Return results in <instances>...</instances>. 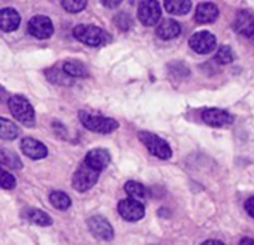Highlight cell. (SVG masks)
I'll return each mask as SVG.
<instances>
[{
    "mask_svg": "<svg viewBox=\"0 0 254 245\" xmlns=\"http://www.w3.org/2000/svg\"><path fill=\"white\" fill-rule=\"evenodd\" d=\"M202 120L211 127H226L233 122V117L223 109L208 108L202 112Z\"/></svg>",
    "mask_w": 254,
    "mask_h": 245,
    "instance_id": "10",
    "label": "cell"
},
{
    "mask_svg": "<svg viewBox=\"0 0 254 245\" xmlns=\"http://www.w3.org/2000/svg\"><path fill=\"white\" fill-rule=\"evenodd\" d=\"M245 211L248 212L250 217L254 218V196H251V197L245 202Z\"/></svg>",
    "mask_w": 254,
    "mask_h": 245,
    "instance_id": "29",
    "label": "cell"
},
{
    "mask_svg": "<svg viewBox=\"0 0 254 245\" xmlns=\"http://www.w3.org/2000/svg\"><path fill=\"white\" fill-rule=\"evenodd\" d=\"M20 130L17 127V124L8 118L0 117V138L6 139V141H14L18 136Z\"/></svg>",
    "mask_w": 254,
    "mask_h": 245,
    "instance_id": "19",
    "label": "cell"
},
{
    "mask_svg": "<svg viewBox=\"0 0 254 245\" xmlns=\"http://www.w3.org/2000/svg\"><path fill=\"white\" fill-rule=\"evenodd\" d=\"M79 120L85 129L91 132H97V133H111L118 129V122L114 118H108L102 115L79 112Z\"/></svg>",
    "mask_w": 254,
    "mask_h": 245,
    "instance_id": "2",
    "label": "cell"
},
{
    "mask_svg": "<svg viewBox=\"0 0 254 245\" xmlns=\"http://www.w3.org/2000/svg\"><path fill=\"white\" fill-rule=\"evenodd\" d=\"M138 18L144 26H156L162 18V8L156 0H145L138 8Z\"/></svg>",
    "mask_w": 254,
    "mask_h": 245,
    "instance_id": "6",
    "label": "cell"
},
{
    "mask_svg": "<svg viewBox=\"0 0 254 245\" xmlns=\"http://www.w3.org/2000/svg\"><path fill=\"white\" fill-rule=\"evenodd\" d=\"M99 180V172L90 169L88 166H85L84 163L76 169V172L73 174L72 178V185L76 191L82 193L90 190Z\"/></svg>",
    "mask_w": 254,
    "mask_h": 245,
    "instance_id": "5",
    "label": "cell"
},
{
    "mask_svg": "<svg viewBox=\"0 0 254 245\" xmlns=\"http://www.w3.org/2000/svg\"><path fill=\"white\" fill-rule=\"evenodd\" d=\"M180 33H181V26L175 20H165L157 27V36L165 41L175 39L177 36H180Z\"/></svg>",
    "mask_w": 254,
    "mask_h": 245,
    "instance_id": "17",
    "label": "cell"
},
{
    "mask_svg": "<svg viewBox=\"0 0 254 245\" xmlns=\"http://www.w3.org/2000/svg\"><path fill=\"white\" fill-rule=\"evenodd\" d=\"M50 202L56 209H60V211L67 209L70 206V203H72L70 197L63 191H51L50 193Z\"/></svg>",
    "mask_w": 254,
    "mask_h": 245,
    "instance_id": "23",
    "label": "cell"
},
{
    "mask_svg": "<svg viewBox=\"0 0 254 245\" xmlns=\"http://www.w3.org/2000/svg\"><path fill=\"white\" fill-rule=\"evenodd\" d=\"M11 114L14 115V118H17L20 122L26 126H33L35 124V109L32 106V103L23 97V96H11L8 100Z\"/></svg>",
    "mask_w": 254,
    "mask_h": 245,
    "instance_id": "3",
    "label": "cell"
},
{
    "mask_svg": "<svg viewBox=\"0 0 254 245\" xmlns=\"http://www.w3.org/2000/svg\"><path fill=\"white\" fill-rule=\"evenodd\" d=\"M103 5L108 6V8H115V6L120 5V2H103Z\"/></svg>",
    "mask_w": 254,
    "mask_h": 245,
    "instance_id": "32",
    "label": "cell"
},
{
    "mask_svg": "<svg viewBox=\"0 0 254 245\" xmlns=\"http://www.w3.org/2000/svg\"><path fill=\"white\" fill-rule=\"evenodd\" d=\"M233 29L251 42H254V17L250 12L241 11L236 20L233 21Z\"/></svg>",
    "mask_w": 254,
    "mask_h": 245,
    "instance_id": "13",
    "label": "cell"
},
{
    "mask_svg": "<svg viewBox=\"0 0 254 245\" xmlns=\"http://www.w3.org/2000/svg\"><path fill=\"white\" fill-rule=\"evenodd\" d=\"M21 151L29 159H33V160H41V159H45L48 156L47 147L33 138H26L21 141Z\"/></svg>",
    "mask_w": 254,
    "mask_h": 245,
    "instance_id": "14",
    "label": "cell"
},
{
    "mask_svg": "<svg viewBox=\"0 0 254 245\" xmlns=\"http://www.w3.org/2000/svg\"><path fill=\"white\" fill-rule=\"evenodd\" d=\"M239 245H254V239H253V238H244V239L239 242Z\"/></svg>",
    "mask_w": 254,
    "mask_h": 245,
    "instance_id": "31",
    "label": "cell"
},
{
    "mask_svg": "<svg viewBox=\"0 0 254 245\" xmlns=\"http://www.w3.org/2000/svg\"><path fill=\"white\" fill-rule=\"evenodd\" d=\"M138 138H139V141L148 148V151H150L154 157H159V159H162V160L171 159L172 150H171L169 144H168L165 139H162L160 136H157V135H154V133H151V132H144V130H142V132L138 133Z\"/></svg>",
    "mask_w": 254,
    "mask_h": 245,
    "instance_id": "4",
    "label": "cell"
},
{
    "mask_svg": "<svg viewBox=\"0 0 254 245\" xmlns=\"http://www.w3.org/2000/svg\"><path fill=\"white\" fill-rule=\"evenodd\" d=\"M48 79L54 84H59V85H70L72 84V78L67 76L63 70H59V69H51L48 70L47 73Z\"/></svg>",
    "mask_w": 254,
    "mask_h": 245,
    "instance_id": "24",
    "label": "cell"
},
{
    "mask_svg": "<svg viewBox=\"0 0 254 245\" xmlns=\"http://www.w3.org/2000/svg\"><path fill=\"white\" fill-rule=\"evenodd\" d=\"M63 72L70 78H85V76H88L87 67L81 61H76V60L66 61L63 64Z\"/></svg>",
    "mask_w": 254,
    "mask_h": 245,
    "instance_id": "20",
    "label": "cell"
},
{
    "mask_svg": "<svg viewBox=\"0 0 254 245\" xmlns=\"http://www.w3.org/2000/svg\"><path fill=\"white\" fill-rule=\"evenodd\" d=\"M17 185V181L14 178L12 174H9L6 169H3V166L0 165V187L6 188V190H12Z\"/></svg>",
    "mask_w": 254,
    "mask_h": 245,
    "instance_id": "25",
    "label": "cell"
},
{
    "mask_svg": "<svg viewBox=\"0 0 254 245\" xmlns=\"http://www.w3.org/2000/svg\"><path fill=\"white\" fill-rule=\"evenodd\" d=\"M215 60H217L218 63H223V64L232 63V60H233V54H232L230 47H227V45L220 47V48H218V51H217Z\"/></svg>",
    "mask_w": 254,
    "mask_h": 245,
    "instance_id": "28",
    "label": "cell"
},
{
    "mask_svg": "<svg viewBox=\"0 0 254 245\" xmlns=\"http://www.w3.org/2000/svg\"><path fill=\"white\" fill-rule=\"evenodd\" d=\"M165 8L169 14L184 15L190 11L191 2H189V0H168V2H165Z\"/></svg>",
    "mask_w": 254,
    "mask_h": 245,
    "instance_id": "21",
    "label": "cell"
},
{
    "mask_svg": "<svg viewBox=\"0 0 254 245\" xmlns=\"http://www.w3.org/2000/svg\"><path fill=\"white\" fill-rule=\"evenodd\" d=\"M124 190L126 193L130 196V199H135V200H144L150 196L148 190L141 184V183H136V181H127L126 185H124Z\"/></svg>",
    "mask_w": 254,
    "mask_h": 245,
    "instance_id": "18",
    "label": "cell"
},
{
    "mask_svg": "<svg viewBox=\"0 0 254 245\" xmlns=\"http://www.w3.org/2000/svg\"><path fill=\"white\" fill-rule=\"evenodd\" d=\"M88 224V229L91 232L93 236H96L97 239H102V241H111L114 238V230H112V226L109 224V221L100 215H94L91 218H88L87 221Z\"/></svg>",
    "mask_w": 254,
    "mask_h": 245,
    "instance_id": "11",
    "label": "cell"
},
{
    "mask_svg": "<svg viewBox=\"0 0 254 245\" xmlns=\"http://www.w3.org/2000/svg\"><path fill=\"white\" fill-rule=\"evenodd\" d=\"M118 212L127 221H138L145 215V206L135 199H123L118 202Z\"/></svg>",
    "mask_w": 254,
    "mask_h": 245,
    "instance_id": "7",
    "label": "cell"
},
{
    "mask_svg": "<svg viewBox=\"0 0 254 245\" xmlns=\"http://www.w3.org/2000/svg\"><path fill=\"white\" fill-rule=\"evenodd\" d=\"M114 23H115L117 27L121 29V30H129V29L132 27V24H133V20H132L130 15H127L126 12H121V14L115 15Z\"/></svg>",
    "mask_w": 254,
    "mask_h": 245,
    "instance_id": "27",
    "label": "cell"
},
{
    "mask_svg": "<svg viewBox=\"0 0 254 245\" xmlns=\"http://www.w3.org/2000/svg\"><path fill=\"white\" fill-rule=\"evenodd\" d=\"M29 32L32 36H35L38 39H48L54 33V26L48 17L36 15L29 21Z\"/></svg>",
    "mask_w": 254,
    "mask_h": 245,
    "instance_id": "9",
    "label": "cell"
},
{
    "mask_svg": "<svg viewBox=\"0 0 254 245\" xmlns=\"http://www.w3.org/2000/svg\"><path fill=\"white\" fill-rule=\"evenodd\" d=\"M202 245H226V244H223L221 241H215V239H208V241H205Z\"/></svg>",
    "mask_w": 254,
    "mask_h": 245,
    "instance_id": "30",
    "label": "cell"
},
{
    "mask_svg": "<svg viewBox=\"0 0 254 245\" xmlns=\"http://www.w3.org/2000/svg\"><path fill=\"white\" fill-rule=\"evenodd\" d=\"M24 217L29 221H32L33 224H38V226H50L53 223L51 217L47 212L41 211V209H27L24 212Z\"/></svg>",
    "mask_w": 254,
    "mask_h": 245,
    "instance_id": "22",
    "label": "cell"
},
{
    "mask_svg": "<svg viewBox=\"0 0 254 245\" xmlns=\"http://www.w3.org/2000/svg\"><path fill=\"white\" fill-rule=\"evenodd\" d=\"M190 48L194 51V53H199V54H209L215 50L217 47V39L212 33L209 32H197L194 33L190 41Z\"/></svg>",
    "mask_w": 254,
    "mask_h": 245,
    "instance_id": "8",
    "label": "cell"
},
{
    "mask_svg": "<svg viewBox=\"0 0 254 245\" xmlns=\"http://www.w3.org/2000/svg\"><path fill=\"white\" fill-rule=\"evenodd\" d=\"M5 99H6V91H5L2 87H0V102L5 100Z\"/></svg>",
    "mask_w": 254,
    "mask_h": 245,
    "instance_id": "33",
    "label": "cell"
},
{
    "mask_svg": "<svg viewBox=\"0 0 254 245\" xmlns=\"http://www.w3.org/2000/svg\"><path fill=\"white\" fill-rule=\"evenodd\" d=\"M109 162H111V156L103 148H94V150L88 151L84 159V165L96 172L103 171L109 165Z\"/></svg>",
    "mask_w": 254,
    "mask_h": 245,
    "instance_id": "12",
    "label": "cell"
},
{
    "mask_svg": "<svg viewBox=\"0 0 254 245\" xmlns=\"http://www.w3.org/2000/svg\"><path fill=\"white\" fill-rule=\"evenodd\" d=\"M20 14L12 8L0 9V29L3 32H14L20 26Z\"/></svg>",
    "mask_w": 254,
    "mask_h": 245,
    "instance_id": "15",
    "label": "cell"
},
{
    "mask_svg": "<svg viewBox=\"0 0 254 245\" xmlns=\"http://www.w3.org/2000/svg\"><path fill=\"white\" fill-rule=\"evenodd\" d=\"M218 17V8L214 3H199L194 12V20L200 24L214 23Z\"/></svg>",
    "mask_w": 254,
    "mask_h": 245,
    "instance_id": "16",
    "label": "cell"
},
{
    "mask_svg": "<svg viewBox=\"0 0 254 245\" xmlns=\"http://www.w3.org/2000/svg\"><path fill=\"white\" fill-rule=\"evenodd\" d=\"M73 36L90 47H103L111 42V36L100 27L91 24H79L73 29Z\"/></svg>",
    "mask_w": 254,
    "mask_h": 245,
    "instance_id": "1",
    "label": "cell"
},
{
    "mask_svg": "<svg viewBox=\"0 0 254 245\" xmlns=\"http://www.w3.org/2000/svg\"><path fill=\"white\" fill-rule=\"evenodd\" d=\"M62 6H63L67 12L76 14V12H81L82 9H85L87 2H85V0H63V2H62Z\"/></svg>",
    "mask_w": 254,
    "mask_h": 245,
    "instance_id": "26",
    "label": "cell"
}]
</instances>
